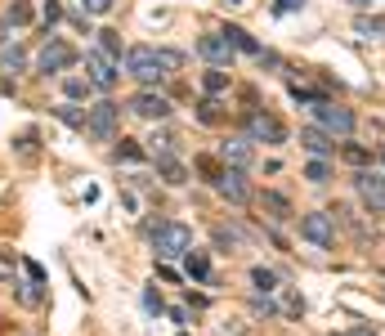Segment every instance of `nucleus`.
Segmentation results:
<instances>
[{
    "label": "nucleus",
    "instance_id": "nucleus-1",
    "mask_svg": "<svg viewBox=\"0 0 385 336\" xmlns=\"http://www.w3.org/2000/svg\"><path fill=\"white\" fill-rule=\"evenodd\" d=\"M184 67V54L179 50H152V45H135V50L126 54V72L139 81L143 90H152V86H162L171 72Z\"/></svg>",
    "mask_w": 385,
    "mask_h": 336
},
{
    "label": "nucleus",
    "instance_id": "nucleus-2",
    "mask_svg": "<svg viewBox=\"0 0 385 336\" xmlns=\"http://www.w3.org/2000/svg\"><path fill=\"white\" fill-rule=\"evenodd\" d=\"M152 251H157V260H175V256H188L192 251V229L179 220H166L152 229Z\"/></svg>",
    "mask_w": 385,
    "mask_h": 336
},
{
    "label": "nucleus",
    "instance_id": "nucleus-3",
    "mask_svg": "<svg viewBox=\"0 0 385 336\" xmlns=\"http://www.w3.org/2000/svg\"><path fill=\"white\" fill-rule=\"evenodd\" d=\"M86 81H90L94 90H112L117 81H122V58L103 54L99 45H94V50H86Z\"/></svg>",
    "mask_w": 385,
    "mask_h": 336
},
{
    "label": "nucleus",
    "instance_id": "nucleus-4",
    "mask_svg": "<svg viewBox=\"0 0 385 336\" xmlns=\"http://www.w3.org/2000/svg\"><path fill=\"white\" fill-rule=\"evenodd\" d=\"M77 50H72V45L63 41V36H50V41L41 45V54H36V67L45 72V77H58V72H67L72 63H77Z\"/></svg>",
    "mask_w": 385,
    "mask_h": 336
},
{
    "label": "nucleus",
    "instance_id": "nucleus-5",
    "mask_svg": "<svg viewBox=\"0 0 385 336\" xmlns=\"http://www.w3.org/2000/svg\"><path fill=\"white\" fill-rule=\"evenodd\" d=\"M117 122H122V103L99 99V103L86 112V126H81V130H86L90 139H112V135H117Z\"/></svg>",
    "mask_w": 385,
    "mask_h": 336
},
{
    "label": "nucleus",
    "instance_id": "nucleus-6",
    "mask_svg": "<svg viewBox=\"0 0 385 336\" xmlns=\"http://www.w3.org/2000/svg\"><path fill=\"white\" fill-rule=\"evenodd\" d=\"M314 117H318V130H327L332 139L354 130V112H350V108H341V103H332V99H318L314 103Z\"/></svg>",
    "mask_w": 385,
    "mask_h": 336
},
{
    "label": "nucleus",
    "instance_id": "nucleus-7",
    "mask_svg": "<svg viewBox=\"0 0 385 336\" xmlns=\"http://www.w3.org/2000/svg\"><path fill=\"white\" fill-rule=\"evenodd\" d=\"M247 139L251 143H287V126L273 112H251L247 117Z\"/></svg>",
    "mask_w": 385,
    "mask_h": 336
},
{
    "label": "nucleus",
    "instance_id": "nucleus-8",
    "mask_svg": "<svg viewBox=\"0 0 385 336\" xmlns=\"http://www.w3.org/2000/svg\"><path fill=\"white\" fill-rule=\"evenodd\" d=\"M300 238L314 247H336V220L327 211H314V215H300Z\"/></svg>",
    "mask_w": 385,
    "mask_h": 336
},
{
    "label": "nucleus",
    "instance_id": "nucleus-9",
    "mask_svg": "<svg viewBox=\"0 0 385 336\" xmlns=\"http://www.w3.org/2000/svg\"><path fill=\"white\" fill-rule=\"evenodd\" d=\"M354 193L363 198V207H367L372 215H385V175L358 171V175H354Z\"/></svg>",
    "mask_w": 385,
    "mask_h": 336
},
{
    "label": "nucleus",
    "instance_id": "nucleus-10",
    "mask_svg": "<svg viewBox=\"0 0 385 336\" xmlns=\"http://www.w3.org/2000/svg\"><path fill=\"white\" fill-rule=\"evenodd\" d=\"M130 112L143 117V122H166V117H171V99L157 94V90H139L135 99H130Z\"/></svg>",
    "mask_w": 385,
    "mask_h": 336
},
{
    "label": "nucleus",
    "instance_id": "nucleus-11",
    "mask_svg": "<svg viewBox=\"0 0 385 336\" xmlns=\"http://www.w3.org/2000/svg\"><path fill=\"white\" fill-rule=\"evenodd\" d=\"M215 188H220V198H224V202H233V207H242V202H251L247 171H237V166H224V175L215 179Z\"/></svg>",
    "mask_w": 385,
    "mask_h": 336
},
{
    "label": "nucleus",
    "instance_id": "nucleus-12",
    "mask_svg": "<svg viewBox=\"0 0 385 336\" xmlns=\"http://www.w3.org/2000/svg\"><path fill=\"white\" fill-rule=\"evenodd\" d=\"M220 162H224V166H237V171H251V162H256V143H251L247 135L224 139V143H220Z\"/></svg>",
    "mask_w": 385,
    "mask_h": 336
},
{
    "label": "nucleus",
    "instance_id": "nucleus-13",
    "mask_svg": "<svg viewBox=\"0 0 385 336\" xmlns=\"http://www.w3.org/2000/svg\"><path fill=\"white\" fill-rule=\"evenodd\" d=\"M197 54L207 58L211 67H228V63H233V54H237V50H233V45L224 41L220 32H211V36H202V41H197Z\"/></svg>",
    "mask_w": 385,
    "mask_h": 336
},
{
    "label": "nucleus",
    "instance_id": "nucleus-14",
    "mask_svg": "<svg viewBox=\"0 0 385 336\" xmlns=\"http://www.w3.org/2000/svg\"><path fill=\"white\" fill-rule=\"evenodd\" d=\"M300 148H305L309 157H332V153H336V143H332V135H327V130L305 126V130H300Z\"/></svg>",
    "mask_w": 385,
    "mask_h": 336
},
{
    "label": "nucleus",
    "instance_id": "nucleus-15",
    "mask_svg": "<svg viewBox=\"0 0 385 336\" xmlns=\"http://www.w3.org/2000/svg\"><path fill=\"white\" fill-rule=\"evenodd\" d=\"M260 211L269 215L273 224H287V220H296V211H292V202H287L282 193H273V188H264L260 193Z\"/></svg>",
    "mask_w": 385,
    "mask_h": 336
},
{
    "label": "nucleus",
    "instance_id": "nucleus-16",
    "mask_svg": "<svg viewBox=\"0 0 385 336\" xmlns=\"http://www.w3.org/2000/svg\"><path fill=\"white\" fill-rule=\"evenodd\" d=\"M220 36H224V41H228V45H233V50H237V54H251V58H256V54H260V45H256V36H251L247 27H224Z\"/></svg>",
    "mask_w": 385,
    "mask_h": 336
},
{
    "label": "nucleus",
    "instance_id": "nucleus-17",
    "mask_svg": "<svg viewBox=\"0 0 385 336\" xmlns=\"http://www.w3.org/2000/svg\"><path fill=\"white\" fill-rule=\"evenodd\" d=\"M184 269H188V278H192V283H207V278H211V256L192 247L188 256H184Z\"/></svg>",
    "mask_w": 385,
    "mask_h": 336
},
{
    "label": "nucleus",
    "instance_id": "nucleus-18",
    "mask_svg": "<svg viewBox=\"0 0 385 336\" xmlns=\"http://www.w3.org/2000/svg\"><path fill=\"white\" fill-rule=\"evenodd\" d=\"M157 175L166 179V184H184V179H188V166L179 162V157H157Z\"/></svg>",
    "mask_w": 385,
    "mask_h": 336
},
{
    "label": "nucleus",
    "instance_id": "nucleus-19",
    "mask_svg": "<svg viewBox=\"0 0 385 336\" xmlns=\"http://www.w3.org/2000/svg\"><path fill=\"white\" fill-rule=\"evenodd\" d=\"M202 90H207L211 99H215V94H224V90H228V67H211V72H202Z\"/></svg>",
    "mask_w": 385,
    "mask_h": 336
},
{
    "label": "nucleus",
    "instance_id": "nucleus-20",
    "mask_svg": "<svg viewBox=\"0 0 385 336\" xmlns=\"http://www.w3.org/2000/svg\"><path fill=\"white\" fill-rule=\"evenodd\" d=\"M0 67H5V72H22V67H27V50H22V45H9V50L0 45Z\"/></svg>",
    "mask_w": 385,
    "mask_h": 336
},
{
    "label": "nucleus",
    "instance_id": "nucleus-21",
    "mask_svg": "<svg viewBox=\"0 0 385 336\" xmlns=\"http://www.w3.org/2000/svg\"><path fill=\"white\" fill-rule=\"evenodd\" d=\"M251 283H256V292H260V296L278 292V273H273V269H264V265H256V269H251Z\"/></svg>",
    "mask_w": 385,
    "mask_h": 336
},
{
    "label": "nucleus",
    "instance_id": "nucleus-22",
    "mask_svg": "<svg viewBox=\"0 0 385 336\" xmlns=\"http://www.w3.org/2000/svg\"><path fill=\"white\" fill-rule=\"evenodd\" d=\"M354 32H358V36H385V14H372V18L358 14V18H354Z\"/></svg>",
    "mask_w": 385,
    "mask_h": 336
},
{
    "label": "nucleus",
    "instance_id": "nucleus-23",
    "mask_svg": "<svg viewBox=\"0 0 385 336\" xmlns=\"http://www.w3.org/2000/svg\"><path fill=\"white\" fill-rule=\"evenodd\" d=\"M197 122H202V126H220V122H224V112H220V103H215V99H211V94H207V99H202V103H197Z\"/></svg>",
    "mask_w": 385,
    "mask_h": 336
},
{
    "label": "nucleus",
    "instance_id": "nucleus-24",
    "mask_svg": "<svg viewBox=\"0 0 385 336\" xmlns=\"http://www.w3.org/2000/svg\"><path fill=\"white\" fill-rule=\"evenodd\" d=\"M148 153H152V162H157V157H175V139L162 130V135H152V139H148Z\"/></svg>",
    "mask_w": 385,
    "mask_h": 336
},
{
    "label": "nucleus",
    "instance_id": "nucleus-25",
    "mask_svg": "<svg viewBox=\"0 0 385 336\" xmlns=\"http://www.w3.org/2000/svg\"><path fill=\"white\" fill-rule=\"evenodd\" d=\"M305 179H309V184H327V179H332L327 157H314V162H309V166H305Z\"/></svg>",
    "mask_w": 385,
    "mask_h": 336
},
{
    "label": "nucleus",
    "instance_id": "nucleus-26",
    "mask_svg": "<svg viewBox=\"0 0 385 336\" xmlns=\"http://www.w3.org/2000/svg\"><path fill=\"white\" fill-rule=\"evenodd\" d=\"M41 287H45V283H36V278H27V283H18V301L27 305V309H36V305H41Z\"/></svg>",
    "mask_w": 385,
    "mask_h": 336
},
{
    "label": "nucleus",
    "instance_id": "nucleus-27",
    "mask_svg": "<svg viewBox=\"0 0 385 336\" xmlns=\"http://www.w3.org/2000/svg\"><path fill=\"white\" fill-rule=\"evenodd\" d=\"M90 90H94V86H90L86 77H63V94H67V99H86Z\"/></svg>",
    "mask_w": 385,
    "mask_h": 336
},
{
    "label": "nucleus",
    "instance_id": "nucleus-28",
    "mask_svg": "<svg viewBox=\"0 0 385 336\" xmlns=\"http://www.w3.org/2000/svg\"><path fill=\"white\" fill-rule=\"evenodd\" d=\"M9 27H14V22H18V27H22V22H32V5H27V0H14V5H9Z\"/></svg>",
    "mask_w": 385,
    "mask_h": 336
},
{
    "label": "nucleus",
    "instance_id": "nucleus-29",
    "mask_svg": "<svg viewBox=\"0 0 385 336\" xmlns=\"http://www.w3.org/2000/svg\"><path fill=\"white\" fill-rule=\"evenodd\" d=\"M99 50L112 54V58H122V36H117V32H99Z\"/></svg>",
    "mask_w": 385,
    "mask_h": 336
},
{
    "label": "nucleus",
    "instance_id": "nucleus-30",
    "mask_svg": "<svg viewBox=\"0 0 385 336\" xmlns=\"http://www.w3.org/2000/svg\"><path fill=\"white\" fill-rule=\"evenodd\" d=\"M367 157H372L367 148H358V143H345V162H350V166H358V171H363V166H367Z\"/></svg>",
    "mask_w": 385,
    "mask_h": 336
},
{
    "label": "nucleus",
    "instance_id": "nucleus-31",
    "mask_svg": "<svg viewBox=\"0 0 385 336\" xmlns=\"http://www.w3.org/2000/svg\"><path fill=\"white\" fill-rule=\"evenodd\" d=\"M197 171H202V175H207V179H211V184H215V179H220V175H224V166H220V162H215V157H197Z\"/></svg>",
    "mask_w": 385,
    "mask_h": 336
},
{
    "label": "nucleus",
    "instance_id": "nucleus-32",
    "mask_svg": "<svg viewBox=\"0 0 385 336\" xmlns=\"http://www.w3.org/2000/svg\"><path fill=\"white\" fill-rule=\"evenodd\" d=\"M14 265H18V256H14V251H0V283H5V278H14Z\"/></svg>",
    "mask_w": 385,
    "mask_h": 336
},
{
    "label": "nucleus",
    "instance_id": "nucleus-33",
    "mask_svg": "<svg viewBox=\"0 0 385 336\" xmlns=\"http://www.w3.org/2000/svg\"><path fill=\"white\" fill-rule=\"evenodd\" d=\"M215 243H220V247H228V251H233V247H242V238H237L233 229H224V224H220V229H215Z\"/></svg>",
    "mask_w": 385,
    "mask_h": 336
},
{
    "label": "nucleus",
    "instance_id": "nucleus-34",
    "mask_svg": "<svg viewBox=\"0 0 385 336\" xmlns=\"http://www.w3.org/2000/svg\"><path fill=\"white\" fill-rule=\"evenodd\" d=\"M58 117H63L67 126H86V112H77L72 103H63V108H58Z\"/></svg>",
    "mask_w": 385,
    "mask_h": 336
},
{
    "label": "nucleus",
    "instance_id": "nucleus-35",
    "mask_svg": "<svg viewBox=\"0 0 385 336\" xmlns=\"http://www.w3.org/2000/svg\"><path fill=\"white\" fill-rule=\"evenodd\" d=\"M143 309H148V314H166V305H162V296H157V292H152V287H148V292H143Z\"/></svg>",
    "mask_w": 385,
    "mask_h": 336
},
{
    "label": "nucleus",
    "instance_id": "nucleus-36",
    "mask_svg": "<svg viewBox=\"0 0 385 336\" xmlns=\"http://www.w3.org/2000/svg\"><path fill=\"white\" fill-rule=\"evenodd\" d=\"M117 157H130V162H139V157H143V148H139L135 139H122V148H117Z\"/></svg>",
    "mask_w": 385,
    "mask_h": 336
},
{
    "label": "nucleus",
    "instance_id": "nucleus-37",
    "mask_svg": "<svg viewBox=\"0 0 385 336\" xmlns=\"http://www.w3.org/2000/svg\"><path fill=\"white\" fill-rule=\"evenodd\" d=\"M112 5H117V0H81V9H86V14H107Z\"/></svg>",
    "mask_w": 385,
    "mask_h": 336
},
{
    "label": "nucleus",
    "instance_id": "nucleus-38",
    "mask_svg": "<svg viewBox=\"0 0 385 336\" xmlns=\"http://www.w3.org/2000/svg\"><path fill=\"white\" fill-rule=\"evenodd\" d=\"M256 63H260V67H269V72H278V67H282V58L273 54V50H260V54H256Z\"/></svg>",
    "mask_w": 385,
    "mask_h": 336
},
{
    "label": "nucleus",
    "instance_id": "nucleus-39",
    "mask_svg": "<svg viewBox=\"0 0 385 336\" xmlns=\"http://www.w3.org/2000/svg\"><path fill=\"white\" fill-rule=\"evenodd\" d=\"M18 153H22V157H27V162L36 157V130H27V135L18 139Z\"/></svg>",
    "mask_w": 385,
    "mask_h": 336
},
{
    "label": "nucleus",
    "instance_id": "nucleus-40",
    "mask_svg": "<svg viewBox=\"0 0 385 336\" xmlns=\"http://www.w3.org/2000/svg\"><path fill=\"white\" fill-rule=\"evenodd\" d=\"M63 18V5H58V0H45V22H58Z\"/></svg>",
    "mask_w": 385,
    "mask_h": 336
},
{
    "label": "nucleus",
    "instance_id": "nucleus-41",
    "mask_svg": "<svg viewBox=\"0 0 385 336\" xmlns=\"http://www.w3.org/2000/svg\"><path fill=\"white\" fill-rule=\"evenodd\" d=\"M251 309H256V314H278V309H273V301H269V296H256V301H251Z\"/></svg>",
    "mask_w": 385,
    "mask_h": 336
},
{
    "label": "nucleus",
    "instance_id": "nucleus-42",
    "mask_svg": "<svg viewBox=\"0 0 385 336\" xmlns=\"http://www.w3.org/2000/svg\"><path fill=\"white\" fill-rule=\"evenodd\" d=\"M305 0H278V14H292V9H300Z\"/></svg>",
    "mask_w": 385,
    "mask_h": 336
},
{
    "label": "nucleus",
    "instance_id": "nucleus-43",
    "mask_svg": "<svg viewBox=\"0 0 385 336\" xmlns=\"http://www.w3.org/2000/svg\"><path fill=\"white\" fill-rule=\"evenodd\" d=\"M5 41H9V22L0 18V45H5Z\"/></svg>",
    "mask_w": 385,
    "mask_h": 336
},
{
    "label": "nucleus",
    "instance_id": "nucleus-44",
    "mask_svg": "<svg viewBox=\"0 0 385 336\" xmlns=\"http://www.w3.org/2000/svg\"><path fill=\"white\" fill-rule=\"evenodd\" d=\"M354 336H372V332H367V328H358V332H354Z\"/></svg>",
    "mask_w": 385,
    "mask_h": 336
},
{
    "label": "nucleus",
    "instance_id": "nucleus-45",
    "mask_svg": "<svg viewBox=\"0 0 385 336\" xmlns=\"http://www.w3.org/2000/svg\"><path fill=\"white\" fill-rule=\"evenodd\" d=\"M381 162H385V143H381Z\"/></svg>",
    "mask_w": 385,
    "mask_h": 336
},
{
    "label": "nucleus",
    "instance_id": "nucleus-46",
    "mask_svg": "<svg viewBox=\"0 0 385 336\" xmlns=\"http://www.w3.org/2000/svg\"><path fill=\"white\" fill-rule=\"evenodd\" d=\"M179 336H188V332H179Z\"/></svg>",
    "mask_w": 385,
    "mask_h": 336
}]
</instances>
